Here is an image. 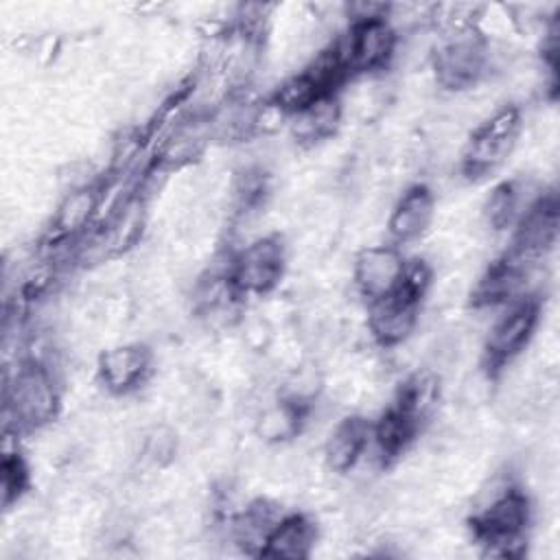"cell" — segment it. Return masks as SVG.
<instances>
[{
  "label": "cell",
  "instance_id": "1",
  "mask_svg": "<svg viewBox=\"0 0 560 560\" xmlns=\"http://www.w3.org/2000/svg\"><path fill=\"white\" fill-rule=\"evenodd\" d=\"M532 518L527 494L514 483H501L492 490L470 516L472 538L488 556L516 558L523 553L525 532Z\"/></svg>",
  "mask_w": 560,
  "mask_h": 560
},
{
  "label": "cell",
  "instance_id": "2",
  "mask_svg": "<svg viewBox=\"0 0 560 560\" xmlns=\"http://www.w3.org/2000/svg\"><path fill=\"white\" fill-rule=\"evenodd\" d=\"M59 387L42 361H24L4 387V429L15 433L37 431L59 413Z\"/></svg>",
  "mask_w": 560,
  "mask_h": 560
},
{
  "label": "cell",
  "instance_id": "3",
  "mask_svg": "<svg viewBox=\"0 0 560 560\" xmlns=\"http://www.w3.org/2000/svg\"><path fill=\"white\" fill-rule=\"evenodd\" d=\"M429 284L431 267L424 260H407L402 287L396 293L368 304V328L378 346L394 348L411 337Z\"/></svg>",
  "mask_w": 560,
  "mask_h": 560
},
{
  "label": "cell",
  "instance_id": "4",
  "mask_svg": "<svg viewBox=\"0 0 560 560\" xmlns=\"http://www.w3.org/2000/svg\"><path fill=\"white\" fill-rule=\"evenodd\" d=\"M523 129L521 109L505 105L483 120L464 147L459 168L468 179H483L492 175L514 151Z\"/></svg>",
  "mask_w": 560,
  "mask_h": 560
},
{
  "label": "cell",
  "instance_id": "5",
  "mask_svg": "<svg viewBox=\"0 0 560 560\" xmlns=\"http://www.w3.org/2000/svg\"><path fill=\"white\" fill-rule=\"evenodd\" d=\"M287 269V247L278 234H267L243 245L228 260V278L243 295H265L273 291Z\"/></svg>",
  "mask_w": 560,
  "mask_h": 560
},
{
  "label": "cell",
  "instance_id": "6",
  "mask_svg": "<svg viewBox=\"0 0 560 560\" xmlns=\"http://www.w3.org/2000/svg\"><path fill=\"white\" fill-rule=\"evenodd\" d=\"M490 68V44L472 26L448 33L433 55L435 79L446 90H466L483 79Z\"/></svg>",
  "mask_w": 560,
  "mask_h": 560
},
{
  "label": "cell",
  "instance_id": "7",
  "mask_svg": "<svg viewBox=\"0 0 560 560\" xmlns=\"http://www.w3.org/2000/svg\"><path fill=\"white\" fill-rule=\"evenodd\" d=\"M540 319V300L525 295L508 306L490 326L483 346V368L488 374H497L501 368L512 363L534 337Z\"/></svg>",
  "mask_w": 560,
  "mask_h": 560
},
{
  "label": "cell",
  "instance_id": "8",
  "mask_svg": "<svg viewBox=\"0 0 560 560\" xmlns=\"http://www.w3.org/2000/svg\"><path fill=\"white\" fill-rule=\"evenodd\" d=\"M348 74H368L385 70L396 55L398 33L389 18L350 22V28L337 42Z\"/></svg>",
  "mask_w": 560,
  "mask_h": 560
},
{
  "label": "cell",
  "instance_id": "9",
  "mask_svg": "<svg viewBox=\"0 0 560 560\" xmlns=\"http://www.w3.org/2000/svg\"><path fill=\"white\" fill-rule=\"evenodd\" d=\"M558 228V197L556 192H540L514 223L508 252L525 262H538V258H542L556 245Z\"/></svg>",
  "mask_w": 560,
  "mask_h": 560
},
{
  "label": "cell",
  "instance_id": "10",
  "mask_svg": "<svg viewBox=\"0 0 560 560\" xmlns=\"http://www.w3.org/2000/svg\"><path fill=\"white\" fill-rule=\"evenodd\" d=\"M405 273L407 258L398 245H368L354 256V289L368 304L396 293L405 282Z\"/></svg>",
  "mask_w": 560,
  "mask_h": 560
},
{
  "label": "cell",
  "instance_id": "11",
  "mask_svg": "<svg viewBox=\"0 0 560 560\" xmlns=\"http://www.w3.org/2000/svg\"><path fill=\"white\" fill-rule=\"evenodd\" d=\"M96 372L109 394H133L153 374V352L144 343L112 346L98 354Z\"/></svg>",
  "mask_w": 560,
  "mask_h": 560
},
{
  "label": "cell",
  "instance_id": "12",
  "mask_svg": "<svg viewBox=\"0 0 560 560\" xmlns=\"http://www.w3.org/2000/svg\"><path fill=\"white\" fill-rule=\"evenodd\" d=\"M435 217V195L427 184L409 186L394 203L387 219L392 245H407L424 236Z\"/></svg>",
  "mask_w": 560,
  "mask_h": 560
},
{
  "label": "cell",
  "instance_id": "13",
  "mask_svg": "<svg viewBox=\"0 0 560 560\" xmlns=\"http://www.w3.org/2000/svg\"><path fill=\"white\" fill-rule=\"evenodd\" d=\"M372 444V422L363 416L339 420L324 444V459L332 472L352 470Z\"/></svg>",
  "mask_w": 560,
  "mask_h": 560
},
{
  "label": "cell",
  "instance_id": "14",
  "mask_svg": "<svg viewBox=\"0 0 560 560\" xmlns=\"http://www.w3.org/2000/svg\"><path fill=\"white\" fill-rule=\"evenodd\" d=\"M101 201V190L94 184H81L72 188L57 206L52 219V243L66 245L79 238L92 223Z\"/></svg>",
  "mask_w": 560,
  "mask_h": 560
},
{
  "label": "cell",
  "instance_id": "15",
  "mask_svg": "<svg viewBox=\"0 0 560 560\" xmlns=\"http://www.w3.org/2000/svg\"><path fill=\"white\" fill-rule=\"evenodd\" d=\"M317 540L315 523L300 512L282 514L269 532L260 556L265 558H308Z\"/></svg>",
  "mask_w": 560,
  "mask_h": 560
},
{
  "label": "cell",
  "instance_id": "16",
  "mask_svg": "<svg viewBox=\"0 0 560 560\" xmlns=\"http://www.w3.org/2000/svg\"><path fill=\"white\" fill-rule=\"evenodd\" d=\"M422 424L394 402L372 422V444L383 464L396 462L420 433Z\"/></svg>",
  "mask_w": 560,
  "mask_h": 560
},
{
  "label": "cell",
  "instance_id": "17",
  "mask_svg": "<svg viewBox=\"0 0 560 560\" xmlns=\"http://www.w3.org/2000/svg\"><path fill=\"white\" fill-rule=\"evenodd\" d=\"M341 122V103L337 94L324 96L306 109L291 116V136L300 144H317L330 138Z\"/></svg>",
  "mask_w": 560,
  "mask_h": 560
},
{
  "label": "cell",
  "instance_id": "18",
  "mask_svg": "<svg viewBox=\"0 0 560 560\" xmlns=\"http://www.w3.org/2000/svg\"><path fill=\"white\" fill-rule=\"evenodd\" d=\"M529 184L523 179H508L492 188L483 203L486 223L492 230H508L514 228L518 217L527 210V206L540 195L529 197Z\"/></svg>",
  "mask_w": 560,
  "mask_h": 560
},
{
  "label": "cell",
  "instance_id": "19",
  "mask_svg": "<svg viewBox=\"0 0 560 560\" xmlns=\"http://www.w3.org/2000/svg\"><path fill=\"white\" fill-rule=\"evenodd\" d=\"M31 481V472L26 466V459L18 451H7L2 457V508H11L22 499Z\"/></svg>",
  "mask_w": 560,
  "mask_h": 560
}]
</instances>
